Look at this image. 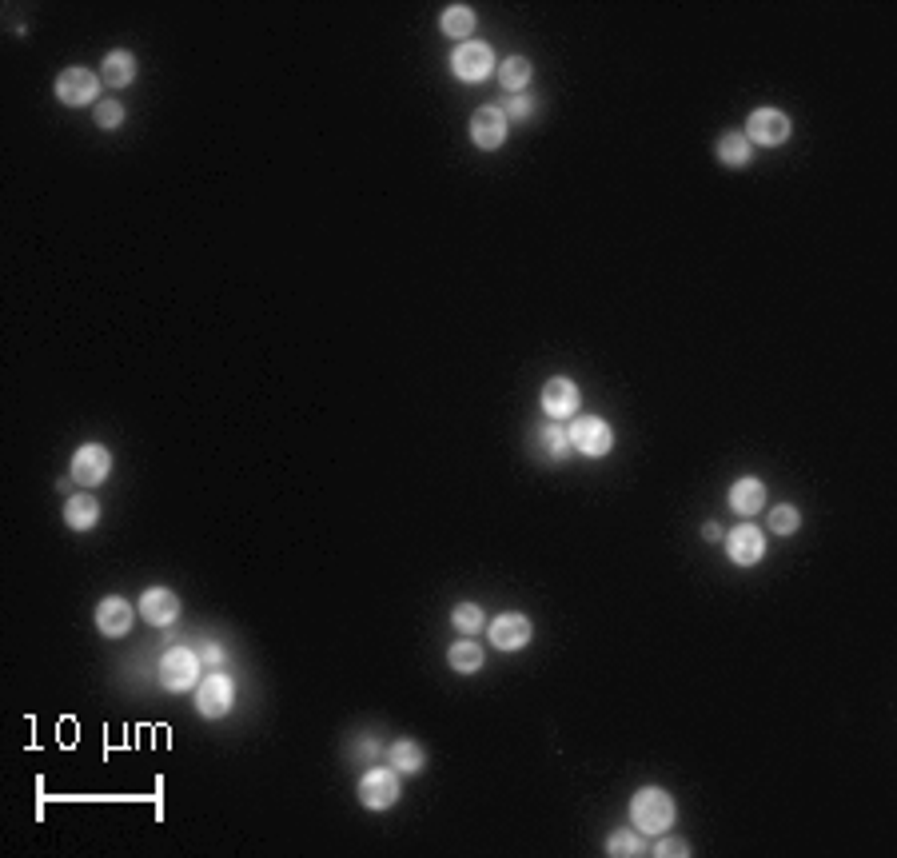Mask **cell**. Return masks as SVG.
I'll return each mask as SVG.
<instances>
[{
  "mask_svg": "<svg viewBox=\"0 0 897 858\" xmlns=\"http://www.w3.org/2000/svg\"><path fill=\"white\" fill-rule=\"evenodd\" d=\"M674 819H678V803H674L670 791H662V787L634 791V799H630V827L634 831H642V835H666L674 827Z\"/></svg>",
  "mask_w": 897,
  "mask_h": 858,
  "instance_id": "6da1fadb",
  "label": "cell"
},
{
  "mask_svg": "<svg viewBox=\"0 0 897 858\" xmlns=\"http://www.w3.org/2000/svg\"><path fill=\"white\" fill-rule=\"evenodd\" d=\"M200 671H204V659L192 647H172L160 659V687L172 695H184V691L200 687Z\"/></svg>",
  "mask_w": 897,
  "mask_h": 858,
  "instance_id": "7a4b0ae2",
  "label": "cell"
},
{
  "mask_svg": "<svg viewBox=\"0 0 897 858\" xmlns=\"http://www.w3.org/2000/svg\"><path fill=\"white\" fill-rule=\"evenodd\" d=\"M790 132H794V124L782 108H754L742 136L750 140V148H782L790 140Z\"/></svg>",
  "mask_w": 897,
  "mask_h": 858,
  "instance_id": "3957f363",
  "label": "cell"
},
{
  "mask_svg": "<svg viewBox=\"0 0 897 858\" xmlns=\"http://www.w3.org/2000/svg\"><path fill=\"white\" fill-rule=\"evenodd\" d=\"M403 795V783H399V771L395 767H371L363 779H359V803L367 811H391Z\"/></svg>",
  "mask_w": 897,
  "mask_h": 858,
  "instance_id": "277c9868",
  "label": "cell"
},
{
  "mask_svg": "<svg viewBox=\"0 0 897 858\" xmlns=\"http://www.w3.org/2000/svg\"><path fill=\"white\" fill-rule=\"evenodd\" d=\"M495 68H499L495 52H491L487 44H479V40H467V44H459V48L451 52V72H455V80H463V84H483Z\"/></svg>",
  "mask_w": 897,
  "mask_h": 858,
  "instance_id": "5b68a950",
  "label": "cell"
},
{
  "mask_svg": "<svg viewBox=\"0 0 897 858\" xmlns=\"http://www.w3.org/2000/svg\"><path fill=\"white\" fill-rule=\"evenodd\" d=\"M232 707H236V683H232V675H224V671L204 675L200 687H196V711L204 719H224Z\"/></svg>",
  "mask_w": 897,
  "mask_h": 858,
  "instance_id": "8992f818",
  "label": "cell"
},
{
  "mask_svg": "<svg viewBox=\"0 0 897 858\" xmlns=\"http://www.w3.org/2000/svg\"><path fill=\"white\" fill-rule=\"evenodd\" d=\"M100 76L92 68H64L56 76V100L68 104V108H84V104H96L100 96Z\"/></svg>",
  "mask_w": 897,
  "mask_h": 858,
  "instance_id": "52a82bcc",
  "label": "cell"
},
{
  "mask_svg": "<svg viewBox=\"0 0 897 858\" xmlns=\"http://www.w3.org/2000/svg\"><path fill=\"white\" fill-rule=\"evenodd\" d=\"M567 435H571V447H575L579 455H591V459L610 455V447H614V428H610L602 416H579V420L567 428Z\"/></svg>",
  "mask_w": 897,
  "mask_h": 858,
  "instance_id": "ba28073f",
  "label": "cell"
},
{
  "mask_svg": "<svg viewBox=\"0 0 897 858\" xmlns=\"http://www.w3.org/2000/svg\"><path fill=\"white\" fill-rule=\"evenodd\" d=\"M539 404H543L547 420H571V416H579L583 392H579V384H575V380H567V376H555V380H547V384H543V392H539Z\"/></svg>",
  "mask_w": 897,
  "mask_h": 858,
  "instance_id": "9c48e42d",
  "label": "cell"
},
{
  "mask_svg": "<svg viewBox=\"0 0 897 858\" xmlns=\"http://www.w3.org/2000/svg\"><path fill=\"white\" fill-rule=\"evenodd\" d=\"M112 475V451L104 443H84L72 455V479L80 487H100Z\"/></svg>",
  "mask_w": 897,
  "mask_h": 858,
  "instance_id": "30bf717a",
  "label": "cell"
},
{
  "mask_svg": "<svg viewBox=\"0 0 897 858\" xmlns=\"http://www.w3.org/2000/svg\"><path fill=\"white\" fill-rule=\"evenodd\" d=\"M722 543H726L730 563H738V567H754V563L766 555V535H762V527H754V523L730 527V531L722 535Z\"/></svg>",
  "mask_w": 897,
  "mask_h": 858,
  "instance_id": "8fae6325",
  "label": "cell"
},
{
  "mask_svg": "<svg viewBox=\"0 0 897 858\" xmlns=\"http://www.w3.org/2000/svg\"><path fill=\"white\" fill-rule=\"evenodd\" d=\"M531 631L535 627H531V619L523 611H507V615H499V619L487 623V635H491V643L499 651H523L531 643Z\"/></svg>",
  "mask_w": 897,
  "mask_h": 858,
  "instance_id": "7c38bea8",
  "label": "cell"
},
{
  "mask_svg": "<svg viewBox=\"0 0 897 858\" xmlns=\"http://www.w3.org/2000/svg\"><path fill=\"white\" fill-rule=\"evenodd\" d=\"M503 140H507V116H503V108H495V104L475 108V116H471V144L483 148V152H495V148H503Z\"/></svg>",
  "mask_w": 897,
  "mask_h": 858,
  "instance_id": "4fadbf2b",
  "label": "cell"
},
{
  "mask_svg": "<svg viewBox=\"0 0 897 858\" xmlns=\"http://www.w3.org/2000/svg\"><path fill=\"white\" fill-rule=\"evenodd\" d=\"M136 611H140V619L152 623V627H172L176 615H180V595L168 591V587H148V591L140 595Z\"/></svg>",
  "mask_w": 897,
  "mask_h": 858,
  "instance_id": "5bb4252c",
  "label": "cell"
},
{
  "mask_svg": "<svg viewBox=\"0 0 897 858\" xmlns=\"http://www.w3.org/2000/svg\"><path fill=\"white\" fill-rule=\"evenodd\" d=\"M136 615H140V611H132V603L120 599V595H108V599L96 603V627H100V635H108V639H124V635L132 631Z\"/></svg>",
  "mask_w": 897,
  "mask_h": 858,
  "instance_id": "9a60e30c",
  "label": "cell"
},
{
  "mask_svg": "<svg viewBox=\"0 0 897 858\" xmlns=\"http://www.w3.org/2000/svg\"><path fill=\"white\" fill-rule=\"evenodd\" d=\"M531 443H535V455L539 459H547V463H563L575 447H571V435H567V428H559L555 420L551 424H539L535 428V435H531Z\"/></svg>",
  "mask_w": 897,
  "mask_h": 858,
  "instance_id": "2e32d148",
  "label": "cell"
},
{
  "mask_svg": "<svg viewBox=\"0 0 897 858\" xmlns=\"http://www.w3.org/2000/svg\"><path fill=\"white\" fill-rule=\"evenodd\" d=\"M730 507L738 515H758L766 507V483L758 475H742L730 483Z\"/></svg>",
  "mask_w": 897,
  "mask_h": 858,
  "instance_id": "e0dca14e",
  "label": "cell"
},
{
  "mask_svg": "<svg viewBox=\"0 0 897 858\" xmlns=\"http://www.w3.org/2000/svg\"><path fill=\"white\" fill-rule=\"evenodd\" d=\"M136 72H140V64H136V56L132 52H108L104 56V64H100V80L108 84V88H128L132 80H136Z\"/></svg>",
  "mask_w": 897,
  "mask_h": 858,
  "instance_id": "ac0fdd59",
  "label": "cell"
},
{
  "mask_svg": "<svg viewBox=\"0 0 897 858\" xmlns=\"http://www.w3.org/2000/svg\"><path fill=\"white\" fill-rule=\"evenodd\" d=\"M387 763H391L399 775H419V771L427 767V751H423L419 743H411V739H395V743L387 747Z\"/></svg>",
  "mask_w": 897,
  "mask_h": 858,
  "instance_id": "d6986e66",
  "label": "cell"
},
{
  "mask_svg": "<svg viewBox=\"0 0 897 858\" xmlns=\"http://www.w3.org/2000/svg\"><path fill=\"white\" fill-rule=\"evenodd\" d=\"M714 152H718V160H722L726 168H746V164H750V156H754L750 140H746L738 128L722 132V136H718V144H714Z\"/></svg>",
  "mask_w": 897,
  "mask_h": 858,
  "instance_id": "ffe728a7",
  "label": "cell"
},
{
  "mask_svg": "<svg viewBox=\"0 0 897 858\" xmlns=\"http://www.w3.org/2000/svg\"><path fill=\"white\" fill-rule=\"evenodd\" d=\"M64 523H68L72 531H92V527L100 523V503H96L92 495H68V503H64Z\"/></svg>",
  "mask_w": 897,
  "mask_h": 858,
  "instance_id": "44dd1931",
  "label": "cell"
},
{
  "mask_svg": "<svg viewBox=\"0 0 897 858\" xmlns=\"http://www.w3.org/2000/svg\"><path fill=\"white\" fill-rule=\"evenodd\" d=\"M475 12L467 8V4H447L443 8V16H439V28H443V36H451V40H463L467 44V36L475 32Z\"/></svg>",
  "mask_w": 897,
  "mask_h": 858,
  "instance_id": "7402d4cb",
  "label": "cell"
},
{
  "mask_svg": "<svg viewBox=\"0 0 897 858\" xmlns=\"http://www.w3.org/2000/svg\"><path fill=\"white\" fill-rule=\"evenodd\" d=\"M495 72H499V84H503L511 96H515V92H527V84H531V60H527V56H507Z\"/></svg>",
  "mask_w": 897,
  "mask_h": 858,
  "instance_id": "603a6c76",
  "label": "cell"
},
{
  "mask_svg": "<svg viewBox=\"0 0 897 858\" xmlns=\"http://www.w3.org/2000/svg\"><path fill=\"white\" fill-rule=\"evenodd\" d=\"M483 647L475 643V639H463V643H455L451 651H447V663H451V671H459V675H475V671H483Z\"/></svg>",
  "mask_w": 897,
  "mask_h": 858,
  "instance_id": "cb8c5ba5",
  "label": "cell"
},
{
  "mask_svg": "<svg viewBox=\"0 0 897 858\" xmlns=\"http://www.w3.org/2000/svg\"><path fill=\"white\" fill-rule=\"evenodd\" d=\"M483 623H487V619H483V607H479V603H459V607L451 611V627H455L463 639H475V635L483 631Z\"/></svg>",
  "mask_w": 897,
  "mask_h": 858,
  "instance_id": "d4e9b609",
  "label": "cell"
},
{
  "mask_svg": "<svg viewBox=\"0 0 897 858\" xmlns=\"http://www.w3.org/2000/svg\"><path fill=\"white\" fill-rule=\"evenodd\" d=\"M642 831H610V839H606V855L610 858H634V855H642Z\"/></svg>",
  "mask_w": 897,
  "mask_h": 858,
  "instance_id": "484cf974",
  "label": "cell"
},
{
  "mask_svg": "<svg viewBox=\"0 0 897 858\" xmlns=\"http://www.w3.org/2000/svg\"><path fill=\"white\" fill-rule=\"evenodd\" d=\"M802 527V511L794 507V503H778V507H770V531L774 535H794Z\"/></svg>",
  "mask_w": 897,
  "mask_h": 858,
  "instance_id": "4316f807",
  "label": "cell"
},
{
  "mask_svg": "<svg viewBox=\"0 0 897 858\" xmlns=\"http://www.w3.org/2000/svg\"><path fill=\"white\" fill-rule=\"evenodd\" d=\"M92 120H96V128L112 132V128H120V124H124V104H120V100H100V104H96V112H92Z\"/></svg>",
  "mask_w": 897,
  "mask_h": 858,
  "instance_id": "83f0119b",
  "label": "cell"
},
{
  "mask_svg": "<svg viewBox=\"0 0 897 858\" xmlns=\"http://www.w3.org/2000/svg\"><path fill=\"white\" fill-rule=\"evenodd\" d=\"M531 108H535V100H531L527 92H515V96L503 100V116H507V120H527Z\"/></svg>",
  "mask_w": 897,
  "mask_h": 858,
  "instance_id": "f1b7e54d",
  "label": "cell"
},
{
  "mask_svg": "<svg viewBox=\"0 0 897 858\" xmlns=\"http://www.w3.org/2000/svg\"><path fill=\"white\" fill-rule=\"evenodd\" d=\"M654 855H658V858H670V855L686 858V855H690V843H682V839H662V843L654 847Z\"/></svg>",
  "mask_w": 897,
  "mask_h": 858,
  "instance_id": "f546056e",
  "label": "cell"
},
{
  "mask_svg": "<svg viewBox=\"0 0 897 858\" xmlns=\"http://www.w3.org/2000/svg\"><path fill=\"white\" fill-rule=\"evenodd\" d=\"M200 659H204V663H212V667H220V663H224V655H220V647H208V651H204V655H200Z\"/></svg>",
  "mask_w": 897,
  "mask_h": 858,
  "instance_id": "4dcf8cb0",
  "label": "cell"
},
{
  "mask_svg": "<svg viewBox=\"0 0 897 858\" xmlns=\"http://www.w3.org/2000/svg\"><path fill=\"white\" fill-rule=\"evenodd\" d=\"M702 535H706V539H722V531H718V523H706V527H702Z\"/></svg>",
  "mask_w": 897,
  "mask_h": 858,
  "instance_id": "1f68e13d",
  "label": "cell"
}]
</instances>
